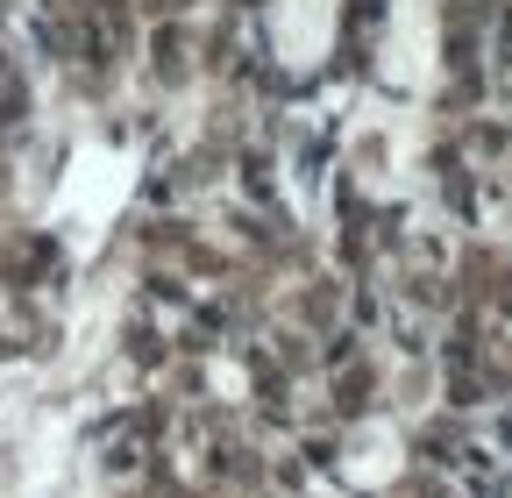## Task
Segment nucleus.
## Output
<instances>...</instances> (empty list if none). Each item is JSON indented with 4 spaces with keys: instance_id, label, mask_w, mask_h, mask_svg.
I'll return each instance as SVG.
<instances>
[{
    "instance_id": "f257e3e1",
    "label": "nucleus",
    "mask_w": 512,
    "mask_h": 498,
    "mask_svg": "<svg viewBox=\"0 0 512 498\" xmlns=\"http://www.w3.org/2000/svg\"><path fill=\"white\" fill-rule=\"evenodd\" d=\"M392 470H399V442H392L384 427H363L356 442L342 449V477H349V484H384Z\"/></svg>"
}]
</instances>
